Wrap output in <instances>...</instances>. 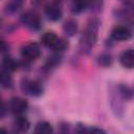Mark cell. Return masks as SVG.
Returning a JSON list of instances; mask_svg holds the SVG:
<instances>
[{
  "label": "cell",
  "mask_w": 134,
  "mask_h": 134,
  "mask_svg": "<svg viewBox=\"0 0 134 134\" xmlns=\"http://www.w3.org/2000/svg\"><path fill=\"white\" fill-rule=\"evenodd\" d=\"M45 15L50 21H59L62 18L63 12L58 3H50L45 7Z\"/></svg>",
  "instance_id": "obj_7"
},
{
  "label": "cell",
  "mask_w": 134,
  "mask_h": 134,
  "mask_svg": "<svg viewBox=\"0 0 134 134\" xmlns=\"http://www.w3.org/2000/svg\"><path fill=\"white\" fill-rule=\"evenodd\" d=\"M21 22L23 25H25L27 28L31 30H38L41 27L40 17L36 12H32V10L24 13L21 16Z\"/></svg>",
  "instance_id": "obj_3"
},
{
  "label": "cell",
  "mask_w": 134,
  "mask_h": 134,
  "mask_svg": "<svg viewBox=\"0 0 134 134\" xmlns=\"http://www.w3.org/2000/svg\"><path fill=\"white\" fill-rule=\"evenodd\" d=\"M10 72L8 71H5L2 69L1 71V75H0V83H1V86L3 88H10L12 85H13V80H12V76L9 75Z\"/></svg>",
  "instance_id": "obj_14"
},
{
  "label": "cell",
  "mask_w": 134,
  "mask_h": 134,
  "mask_svg": "<svg viewBox=\"0 0 134 134\" xmlns=\"http://www.w3.org/2000/svg\"><path fill=\"white\" fill-rule=\"evenodd\" d=\"M98 27H99V21L96 19H91L87 23L80 40V49L82 52L85 53L89 52L91 48L95 45Z\"/></svg>",
  "instance_id": "obj_1"
},
{
  "label": "cell",
  "mask_w": 134,
  "mask_h": 134,
  "mask_svg": "<svg viewBox=\"0 0 134 134\" xmlns=\"http://www.w3.org/2000/svg\"><path fill=\"white\" fill-rule=\"evenodd\" d=\"M17 68H18V63L13 58H10L8 55H5L3 58V61H2V69L3 70L12 72V71H15Z\"/></svg>",
  "instance_id": "obj_12"
},
{
  "label": "cell",
  "mask_w": 134,
  "mask_h": 134,
  "mask_svg": "<svg viewBox=\"0 0 134 134\" xmlns=\"http://www.w3.org/2000/svg\"><path fill=\"white\" fill-rule=\"evenodd\" d=\"M1 44H2V51H6V48L8 49V46L6 47V44H5V41H2V42H1Z\"/></svg>",
  "instance_id": "obj_19"
},
{
  "label": "cell",
  "mask_w": 134,
  "mask_h": 134,
  "mask_svg": "<svg viewBox=\"0 0 134 134\" xmlns=\"http://www.w3.org/2000/svg\"><path fill=\"white\" fill-rule=\"evenodd\" d=\"M14 126H15L16 130H18L20 132H25V131H27L29 129L30 122L25 116H23L21 114V115H18L16 117V119L14 121Z\"/></svg>",
  "instance_id": "obj_10"
},
{
  "label": "cell",
  "mask_w": 134,
  "mask_h": 134,
  "mask_svg": "<svg viewBox=\"0 0 134 134\" xmlns=\"http://www.w3.org/2000/svg\"><path fill=\"white\" fill-rule=\"evenodd\" d=\"M131 36H132L131 30L127 26H122V25L115 26L111 31V37L115 41H127L131 38Z\"/></svg>",
  "instance_id": "obj_6"
},
{
  "label": "cell",
  "mask_w": 134,
  "mask_h": 134,
  "mask_svg": "<svg viewBox=\"0 0 134 134\" xmlns=\"http://www.w3.org/2000/svg\"><path fill=\"white\" fill-rule=\"evenodd\" d=\"M22 6V0H10L5 6L6 13H15Z\"/></svg>",
  "instance_id": "obj_15"
},
{
  "label": "cell",
  "mask_w": 134,
  "mask_h": 134,
  "mask_svg": "<svg viewBox=\"0 0 134 134\" xmlns=\"http://www.w3.org/2000/svg\"><path fill=\"white\" fill-rule=\"evenodd\" d=\"M58 38H59V37H57V35H55L54 32H52V31H46V32H44V34L41 36L40 41H41V43H42L44 46L51 48V47L54 45V43L57 42Z\"/></svg>",
  "instance_id": "obj_9"
},
{
  "label": "cell",
  "mask_w": 134,
  "mask_h": 134,
  "mask_svg": "<svg viewBox=\"0 0 134 134\" xmlns=\"http://www.w3.org/2000/svg\"><path fill=\"white\" fill-rule=\"evenodd\" d=\"M8 108L9 110L16 114V115H21L23 114L27 108H28V103L27 100H25L24 98L22 97H13L10 98L9 100V104H8Z\"/></svg>",
  "instance_id": "obj_5"
},
{
  "label": "cell",
  "mask_w": 134,
  "mask_h": 134,
  "mask_svg": "<svg viewBox=\"0 0 134 134\" xmlns=\"http://www.w3.org/2000/svg\"><path fill=\"white\" fill-rule=\"evenodd\" d=\"M119 62L125 68H134V49L125 50L119 57Z\"/></svg>",
  "instance_id": "obj_8"
},
{
  "label": "cell",
  "mask_w": 134,
  "mask_h": 134,
  "mask_svg": "<svg viewBox=\"0 0 134 134\" xmlns=\"http://www.w3.org/2000/svg\"><path fill=\"white\" fill-rule=\"evenodd\" d=\"M99 64H102L103 66H108L111 64V55L110 54H102L99 57Z\"/></svg>",
  "instance_id": "obj_17"
},
{
  "label": "cell",
  "mask_w": 134,
  "mask_h": 134,
  "mask_svg": "<svg viewBox=\"0 0 134 134\" xmlns=\"http://www.w3.org/2000/svg\"><path fill=\"white\" fill-rule=\"evenodd\" d=\"M41 54V48L37 43L28 42L22 45L21 47V55L26 61H35Z\"/></svg>",
  "instance_id": "obj_2"
},
{
  "label": "cell",
  "mask_w": 134,
  "mask_h": 134,
  "mask_svg": "<svg viewBox=\"0 0 134 134\" xmlns=\"http://www.w3.org/2000/svg\"><path fill=\"white\" fill-rule=\"evenodd\" d=\"M63 31L68 37H73L77 32V23L74 20H67L63 25Z\"/></svg>",
  "instance_id": "obj_11"
},
{
  "label": "cell",
  "mask_w": 134,
  "mask_h": 134,
  "mask_svg": "<svg viewBox=\"0 0 134 134\" xmlns=\"http://www.w3.org/2000/svg\"><path fill=\"white\" fill-rule=\"evenodd\" d=\"M21 89L25 94L30 96H39L43 93V87L37 81H23L21 84Z\"/></svg>",
  "instance_id": "obj_4"
},
{
  "label": "cell",
  "mask_w": 134,
  "mask_h": 134,
  "mask_svg": "<svg viewBox=\"0 0 134 134\" xmlns=\"http://www.w3.org/2000/svg\"><path fill=\"white\" fill-rule=\"evenodd\" d=\"M35 132L36 133H43V134H48V133H52L53 129L51 127V125L48 121H40L36 125L35 128Z\"/></svg>",
  "instance_id": "obj_13"
},
{
  "label": "cell",
  "mask_w": 134,
  "mask_h": 134,
  "mask_svg": "<svg viewBox=\"0 0 134 134\" xmlns=\"http://www.w3.org/2000/svg\"><path fill=\"white\" fill-rule=\"evenodd\" d=\"M48 59H49V60H48L49 66H55V65H58V64L60 63V61H61V58H60L59 55H51V57H49Z\"/></svg>",
  "instance_id": "obj_18"
},
{
  "label": "cell",
  "mask_w": 134,
  "mask_h": 134,
  "mask_svg": "<svg viewBox=\"0 0 134 134\" xmlns=\"http://www.w3.org/2000/svg\"><path fill=\"white\" fill-rule=\"evenodd\" d=\"M68 47V43L64 40V39H61V38H58L57 42L54 43V45L51 47V49L53 51H58V52H61V51H64L66 48Z\"/></svg>",
  "instance_id": "obj_16"
}]
</instances>
